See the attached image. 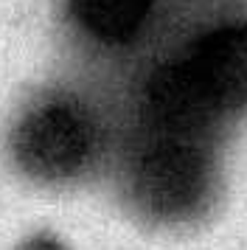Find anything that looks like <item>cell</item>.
Masks as SVG:
<instances>
[{"label":"cell","instance_id":"cell-1","mask_svg":"<svg viewBox=\"0 0 247 250\" xmlns=\"http://www.w3.org/2000/svg\"><path fill=\"white\" fill-rule=\"evenodd\" d=\"M96 129L73 102H51L25 115L14 132V155L22 171L42 180L76 174L93 155Z\"/></svg>","mask_w":247,"mask_h":250},{"label":"cell","instance_id":"cell-2","mask_svg":"<svg viewBox=\"0 0 247 250\" xmlns=\"http://www.w3.org/2000/svg\"><path fill=\"white\" fill-rule=\"evenodd\" d=\"M208 183L205 158L188 144L163 141L138 166V197L160 216H177L202 200Z\"/></svg>","mask_w":247,"mask_h":250},{"label":"cell","instance_id":"cell-3","mask_svg":"<svg viewBox=\"0 0 247 250\" xmlns=\"http://www.w3.org/2000/svg\"><path fill=\"white\" fill-rule=\"evenodd\" d=\"M185 62L219 115L247 107V25L205 37Z\"/></svg>","mask_w":247,"mask_h":250},{"label":"cell","instance_id":"cell-4","mask_svg":"<svg viewBox=\"0 0 247 250\" xmlns=\"http://www.w3.org/2000/svg\"><path fill=\"white\" fill-rule=\"evenodd\" d=\"M149 104L168 129H202L216 118V107L191 73L188 62H171L149 82Z\"/></svg>","mask_w":247,"mask_h":250},{"label":"cell","instance_id":"cell-5","mask_svg":"<svg viewBox=\"0 0 247 250\" xmlns=\"http://www.w3.org/2000/svg\"><path fill=\"white\" fill-rule=\"evenodd\" d=\"M152 0H73V12L101 40H124L144 23Z\"/></svg>","mask_w":247,"mask_h":250},{"label":"cell","instance_id":"cell-6","mask_svg":"<svg viewBox=\"0 0 247 250\" xmlns=\"http://www.w3.org/2000/svg\"><path fill=\"white\" fill-rule=\"evenodd\" d=\"M22 250H62L56 242H45V239H37V242H31L28 248H22Z\"/></svg>","mask_w":247,"mask_h":250}]
</instances>
